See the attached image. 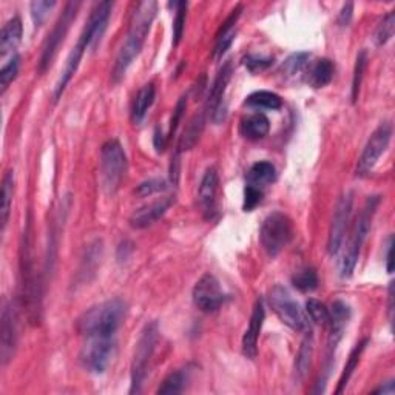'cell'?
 Listing matches in <instances>:
<instances>
[{
    "instance_id": "6da1fadb",
    "label": "cell",
    "mask_w": 395,
    "mask_h": 395,
    "mask_svg": "<svg viewBox=\"0 0 395 395\" xmlns=\"http://www.w3.org/2000/svg\"><path fill=\"white\" fill-rule=\"evenodd\" d=\"M158 11V4L156 2H138L134 5V10L130 16V25H128V33L127 39L120 47L115 65H113L111 71V81L118 83L125 78V73L133 60L138 57L141 53L144 42H146L147 36L150 33L151 24L156 18Z\"/></svg>"
},
{
    "instance_id": "7a4b0ae2",
    "label": "cell",
    "mask_w": 395,
    "mask_h": 395,
    "mask_svg": "<svg viewBox=\"0 0 395 395\" xmlns=\"http://www.w3.org/2000/svg\"><path fill=\"white\" fill-rule=\"evenodd\" d=\"M127 303L120 298L107 300L90 307L78 320V331L83 337H115L127 317Z\"/></svg>"
},
{
    "instance_id": "3957f363",
    "label": "cell",
    "mask_w": 395,
    "mask_h": 395,
    "mask_svg": "<svg viewBox=\"0 0 395 395\" xmlns=\"http://www.w3.org/2000/svg\"><path fill=\"white\" fill-rule=\"evenodd\" d=\"M380 201L382 200H380V196L377 195L369 196L366 202H364L359 218H356L354 230L351 235V241H349L347 249L343 255V260H341V264H340V272L343 278H349L355 270V265L356 263H359V258H360L361 247L364 244V241H366L368 238V233L372 226V219H374L375 216V212L380 206Z\"/></svg>"
},
{
    "instance_id": "277c9868",
    "label": "cell",
    "mask_w": 395,
    "mask_h": 395,
    "mask_svg": "<svg viewBox=\"0 0 395 395\" xmlns=\"http://www.w3.org/2000/svg\"><path fill=\"white\" fill-rule=\"evenodd\" d=\"M20 273H22V291L27 303L32 321L39 320L41 312V284L37 283V273L34 270L33 249H32V224L27 226L22 238L20 247Z\"/></svg>"
},
{
    "instance_id": "5b68a950",
    "label": "cell",
    "mask_w": 395,
    "mask_h": 395,
    "mask_svg": "<svg viewBox=\"0 0 395 395\" xmlns=\"http://www.w3.org/2000/svg\"><path fill=\"white\" fill-rule=\"evenodd\" d=\"M127 173V155L118 139H109L101 148L102 187L107 195H115Z\"/></svg>"
},
{
    "instance_id": "8992f818",
    "label": "cell",
    "mask_w": 395,
    "mask_h": 395,
    "mask_svg": "<svg viewBox=\"0 0 395 395\" xmlns=\"http://www.w3.org/2000/svg\"><path fill=\"white\" fill-rule=\"evenodd\" d=\"M158 338H159V328L156 321H150L144 326L133 354L130 394H138L142 389V383L147 377L148 364L151 356L155 354Z\"/></svg>"
},
{
    "instance_id": "52a82bcc",
    "label": "cell",
    "mask_w": 395,
    "mask_h": 395,
    "mask_svg": "<svg viewBox=\"0 0 395 395\" xmlns=\"http://www.w3.org/2000/svg\"><path fill=\"white\" fill-rule=\"evenodd\" d=\"M268 301L273 312L279 318V321L286 324L287 328L306 333L310 331V321L306 312L292 298L291 293L287 292V289H284L283 286L272 287L268 295Z\"/></svg>"
},
{
    "instance_id": "ba28073f",
    "label": "cell",
    "mask_w": 395,
    "mask_h": 395,
    "mask_svg": "<svg viewBox=\"0 0 395 395\" xmlns=\"http://www.w3.org/2000/svg\"><path fill=\"white\" fill-rule=\"evenodd\" d=\"M292 221L281 212H273L264 219L260 229L261 246L269 256H277L287 247L292 240Z\"/></svg>"
},
{
    "instance_id": "9c48e42d",
    "label": "cell",
    "mask_w": 395,
    "mask_h": 395,
    "mask_svg": "<svg viewBox=\"0 0 395 395\" xmlns=\"http://www.w3.org/2000/svg\"><path fill=\"white\" fill-rule=\"evenodd\" d=\"M116 349L115 337H87V343L83 345L79 354V361L91 374H104L113 359Z\"/></svg>"
},
{
    "instance_id": "30bf717a",
    "label": "cell",
    "mask_w": 395,
    "mask_h": 395,
    "mask_svg": "<svg viewBox=\"0 0 395 395\" xmlns=\"http://www.w3.org/2000/svg\"><path fill=\"white\" fill-rule=\"evenodd\" d=\"M79 8H81L79 2H68L65 5V8L62 14H60V18L57 19L55 28H53V32L48 34V37L43 42L42 55L39 60V73H45L51 67L53 60H55L56 57V53L60 47V43L64 42L68 29H70L76 16H78Z\"/></svg>"
},
{
    "instance_id": "8fae6325",
    "label": "cell",
    "mask_w": 395,
    "mask_h": 395,
    "mask_svg": "<svg viewBox=\"0 0 395 395\" xmlns=\"http://www.w3.org/2000/svg\"><path fill=\"white\" fill-rule=\"evenodd\" d=\"M392 136V127L391 124H382L377 130L370 134L366 146L363 148V153L359 159V165H356V174L359 176H368V174L374 170L375 164L382 155L386 151L387 146L391 142Z\"/></svg>"
},
{
    "instance_id": "7c38bea8",
    "label": "cell",
    "mask_w": 395,
    "mask_h": 395,
    "mask_svg": "<svg viewBox=\"0 0 395 395\" xmlns=\"http://www.w3.org/2000/svg\"><path fill=\"white\" fill-rule=\"evenodd\" d=\"M19 317L18 306L14 301H8L2 310V324H0V361L6 366L14 356L19 337Z\"/></svg>"
},
{
    "instance_id": "4fadbf2b",
    "label": "cell",
    "mask_w": 395,
    "mask_h": 395,
    "mask_svg": "<svg viewBox=\"0 0 395 395\" xmlns=\"http://www.w3.org/2000/svg\"><path fill=\"white\" fill-rule=\"evenodd\" d=\"M224 292L221 284L212 273L202 275L193 287V303L201 312L212 314L223 306Z\"/></svg>"
},
{
    "instance_id": "5bb4252c",
    "label": "cell",
    "mask_w": 395,
    "mask_h": 395,
    "mask_svg": "<svg viewBox=\"0 0 395 395\" xmlns=\"http://www.w3.org/2000/svg\"><path fill=\"white\" fill-rule=\"evenodd\" d=\"M352 204H354L352 193H346L341 196L337 204L335 214H333L332 218L329 238H328V252L331 255H337L340 252L341 244H343L349 219H351V214H352Z\"/></svg>"
},
{
    "instance_id": "9a60e30c",
    "label": "cell",
    "mask_w": 395,
    "mask_h": 395,
    "mask_svg": "<svg viewBox=\"0 0 395 395\" xmlns=\"http://www.w3.org/2000/svg\"><path fill=\"white\" fill-rule=\"evenodd\" d=\"M232 62H226L223 65L221 70L216 74V78L214 81V85L210 88L209 93V113L212 116V120L215 124H219L226 118V105H224V95L226 88L229 85L230 78H232Z\"/></svg>"
},
{
    "instance_id": "2e32d148",
    "label": "cell",
    "mask_w": 395,
    "mask_h": 395,
    "mask_svg": "<svg viewBox=\"0 0 395 395\" xmlns=\"http://www.w3.org/2000/svg\"><path fill=\"white\" fill-rule=\"evenodd\" d=\"M111 10H113L111 2H99L95 5V8L91 10L87 25L82 32V34L90 41L91 48H96L97 43L101 42L105 29H107L109 25Z\"/></svg>"
},
{
    "instance_id": "e0dca14e",
    "label": "cell",
    "mask_w": 395,
    "mask_h": 395,
    "mask_svg": "<svg viewBox=\"0 0 395 395\" xmlns=\"http://www.w3.org/2000/svg\"><path fill=\"white\" fill-rule=\"evenodd\" d=\"M174 200L172 196L169 198H161L153 202H148L146 206L139 207L133 215L130 216V226L133 229H146V227L155 224L158 219H161L169 209L173 206Z\"/></svg>"
},
{
    "instance_id": "ac0fdd59",
    "label": "cell",
    "mask_w": 395,
    "mask_h": 395,
    "mask_svg": "<svg viewBox=\"0 0 395 395\" xmlns=\"http://www.w3.org/2000/svg\"><path fill=\"white\" fill-rule=\"evenodd\" d=\"M264 318V303L263 300H256L252 310V317H250L249 321V328L244 332V337H242V354H244L249 360H255L258 355V338H260Z\"/></svg>"
},
{
    "instance_id": "d6986e66",
    "label": "cell",
    "mask_w": 395,
    "mask_h": 395,
    "mask_svg": "<svg viewBox=\"0 0 395 395\" xmlns=\"http://www.w3.org/2000/svg\"><path fill=\"white\" fill-rule=\"evenodd\" d=\"M87 48H90V43H88V41L85 39V37L81 34L78 43H76V47L71 50L70 56L67 57V62H65V67H64V70H62V74H60V78H59V81L56 83L55 93H53V99H55V102H57L59 99L62 97L67 85L73 79V76L76 74V71H78L79 64H81V60H82V56H83V53H85Z\"/></svg>"
},
{
    "instance_id": "ffe728a7",
    "label": "cell",
    "mask_w": 395,
    "mask_h": 395,
    "mask_svg": "<svg viewBox=\"0 0 395 395\" xmlns=\"http://www.w3.org/2000/svg\"><path fill=\"white\" fill-rule=\"evenodd\" d=\"M219 186V176L215 167L206 170L200 186V204L202 214L207 219H212L216 212V193Z\"/></svg>"
},
{
    "instance_id": "44dd1931",
    "label": "cell",
    "mask_w": 395,
    "mask_h": 395,
    "mask_svg": "<svg viewBox=\"0 0 395 395\" xmlns=\"http://www.w3.org/2000/svg\"><path fill=\"white\" fill-rule=\"evenodd\" d=\"M351 318V307L343 301H335L331 309V337H329V349L333 351L337 347L338 341L343 337L346 324Z\"/></svg>"
},
{
    "instance_id": "7402d4cb",
    "label": "cell",
    "mask_w": 395,
    "mask_h": 395,
    "mask_svg": "<svg viewBox=\"0 0 395 395\" xmlns=\"http://www.w3.org/2000/svg\"><path fill=\"white\" fill-rule=\"evenodd\" d=\"M22 20L19 16L10 19L2 28V36H0V57H5L18 48V45L22 41Z\"/></svg>"
},
{
    "instance_id": "603a6c76",
    "label": "cell",
    "mask_w": 395,
    "mask_h": 395,
    "mask_svg": "<svg viewBox=\"0 0 395 395\" xmlns=\"http://www.w3.org/2000/svg\"><path fill=\"white\" fill-rule=\"evenodd\" d=\"M270 130V123L263 113H255L241 120L240 133L249 141H260L268 136Z\"/></svg>"
},
{
    "instance_id": "cb8c5ba5",
    "label": "cell",
    "mask_w": 395,
    "mask_h": 395,
    "mask_svg": "<svg viewBox=\"0 0 395 395\" xmlns=\"http://www.w3.org/2000/svg\"><path fill=\"white\" fill-rule=\"evenodd\" d=\"M155 96H156V90L153 83H147L144 85L138 95H136L134 101H133V107H132V120L134 124H141L144 118H146L148 109L153 105L155 102Z\"/></svg>"
},
{
    "instance_id": "d4e9b609",
    "label": "cell",
    "mask_w": 395,
    "mask_h": 395,
    "mask_svg": "<svg viewBox=\"0 0 395 395\" xmlns=\"http://www.w3.org/2000/svg\"><path fill=\"white\" fill-rule=\"evenodd\" d=\"M333 73H335V65L329 59H320L309 68L307 82L314 88H323L331 83Z\"/></svg>"
},
{
    "instance_id": "484cf974",
    "label": "cell",
    "mask_w": 395,
    "mask_h": 395,
    "mask_svg": "<svg viewBox=\"0 0 395 395\" xmlns=\"http://www.w3.org/2000/svg\"><path fill=\"white\" fill-rule=\"evenodd\" d=\"M275 178H277V170L275 167H273V164L268 161H261L250 167V170L247 173V184L264 190V187L275 181Z\"/></svg>"
},
{
    "instance_id": "4316f807",
    "label": "cell",
    "mask_w": 395,
    "mask_h": 395,
    "mask_svg": "<svg viewBox=\"0 0 395 395\" xmlns=\"http://www.w3.org/2000/svg\"><path fill=\"white\" fill-rule=\"evenodd\" d=\"M190 372H192V370H190L188 368L178 369V370L172 372L169 377H165V380L161 383V386L158 387V394L174 395V394L184 392L188 382H190Z\"/></svg>"
},
{
    "instance_id": "83f0119b",
    "label": "cell",
    "mask_w": 395,
    "mask_h": 395,
    "mask_svg": "<svg viewBox=\"0 0 395 395\" xmlns=\"http://www.w3.org/2000/svg\"><path fill=\"white\" fill-rule=\"evenodd\" d=\"M204 123H206V119H204V113H200V115H196L192 120H190L187 128L184 130V133H182L181 139L178 142L176 153L181 155L182 151L195 147V144L198 142V139H200V136L202 133Z\"/></svg>"
},
{
    "instance_id": "f1b7e54d",
    "label": "cell",
    "mask_w": 395,
    "mask_h": 395,
    "mask_svg": "<svg viewBox=\"0 0 395 395\" xmlns=\"http://www.w3.org/2000/svg\"><path fill=\"white\" fill-rule=\"evenodd\" d=\"M13 195H14V173L13 170L6 172L2 181V204H0V223H2V230H5L8 224L11 206H13Z\"/></svg>"
},
{
    "instance_id": "f546056e",
    "label": "cell",
    "mask_w": 395,
    "mask_h": 395,
    "mask_svg": "<svg viewBox=\"0 0 395 395\" xmlns=\"http://www.w3.org/2000/svg\"><path fill=\"white\" fill-rule=\"evenodd\" d=\"M246 105L254 109H265V110H279L283 107V99L272 91H256L246 99Z\"/></svg>"
},
{
    "instance_id": "4dcf8cb0",
    "label": "cell",
    "mask_w": 395,
    "mask_h": 395,
    "mask_svg": "<svg viewBox=\"0 0 395 395\" xmlns=\"http://www.w3.org/2000/svg\"><path fill=\"white\" fill-rule=\"evenodd\" d=\"M368 343H369V340L366 338V340H363L361 343H359V345H356V346L352 349V352H351V355H349V360H347L346 366H345L343 374H341V377H340L338 387H337V391H335L337 394L343 392V389L347 386L349 380H351V377H352V374H354V370H355V368H356V364H359V361H360V359H361V354H363L364 349H366Z\"/></svg>"
},
{
    "instance_id": "1f68e13d",
    "label": "cell",
    "mask_w": 395,
    "mask_h": 395,
    "mask_svg": "<svg viewBox=\"0 0 395 395\" xmlns=\"http://www.w3.org/2000/svg\"><path fill=\"white\" fill-rule=\"evenodd\" d=\"M312 354H314V338L310 335V331L307 332V337L301 343V347L296 355V363H295V370L300 378L307 374L310 368V361H312Z\"/></svg>"
},
{
    "instance_id": "d6a6232c",
    "label": "cell",
    "mask_w": 395,
    "mask_h": 395,
    "mask_svg": "<svg viewBox=\"0 0 395 395\" xmlns=\"http://www.w3.org/2000/svg\"><path fill=\"white\" fill-rule=\"evenodd\" d=\"M292 284L298 289L300 292H312L318 287V275L314 269H303L298 270L292 277Z\"/></svg>"
},
{
    "instance_id": "836d02e7",
    "label": "cell",
    "mask_w": 395,
    "mask_h": 395,
    "mask_svg": "<svg viewBox=\"0 0 395 395\" xmlns=\"http://www.w3.org/2000/svg\"><path fill=\"white\" fill-rule=\"evenodd\" d=\"M368 65V53L366 50H361L359 55H356V60H355V68H354V78H352V102L359 101L360 96V88H361V82H363V74L364 70H366Z\"/></svg>"
},
{
    "instance_id": "e575fe53",
    "label": "cell",
    "mask_w": 395,
    "mask_h": 395,
    "mask_svg": "<svg viewBox=\"0 0 395 395\" xmlns=\"http://www.w3.org/2000/svg\"><path fill=\"white\" fill-rule=\"evenodd\" d=\"M306 312L309 314L310 320L317 324H321L326 326V328H329L331 324V310L326 307V305H323L321 301L318 300H309L306 303Z\"/></svg>"
},
{
    "instance_id": "d590c367",
    "label": "cell",
    "mask_w": 395,
    "mask_h": 395,
    "mask_svg": "<svg viewBox=\"0 0 395 395\" xmlns=\"http://www.w3.org/2000/svg\"><path fill=\"white\" fill-rule=\"evenodd\" d=\"M170 6H173V8L176 10V16H174V22H173V47H178L186 28L187 2H174L170 4Z\"/></svg>"
},
{
    "instance_id": "8d00e7d4",
    "label": "cell",
    "mask_w": 395,
    "mask_h": 395,
    "mask_svg": "<svg viewBox=\"0 0 395 395\" xmlns=\"http://www.w3.org/2000/svg\"><path fill=\"white\" fill-rule=\"evenodd\" d=\"M394 29H395V13L391 11L386 14L384 19L380 22V25L375 29V36H374L375 43L382 47V45L389 42L394 36Z\"/></svg>"
},
{
    "instance_id": "74e56055",
    "label": "cell",
    "mask_w": 395,
    "mask_h": 395,
    "mask_svg": "<svg viewBox=\"0 0 395 395\" xmlns=\"http://www.w3.org/2000/svg\"><path fill=\"white\" fill-rule=\"evenodd\" d=\"M19 65H20V57L19 55H13L11 59L2 67L0 71V93H5L6 88L10 87V83L16 79L19 73Z\"/></svg>"
},
{
    "instance_id": "f35d334b",
    "label": "cell",
    "mask_w": 395,
    "mask_h": 395,
    "mask_svg": "<svg viewBox=\"0 0 395 395\" xmlns=\"http://www.w3.org/2000/svg\"><path fill=\"white\" fill-rule=\"evenodd\" d=\"M56 2H48V0H37V2H33L29 10H32V19L34 22V27H42V24L47 20L50 11L55 8Z\"/></svg>"
},
{
    "instance_id": "ab89813d",
    "label": "cell",
    "mask_w": 395,
    "mask_h": 395,
    "mask_svg": "<svg viewBox=\"0 0 395 395\" xmlns=\"http://www.w3.org/2000/svg\"><path fill=\"white\" fill-rule=\"evenodd\" d=\"M167 190V182L162 178H151L148 181H144L138 186V188L134 190V193L141 196V198H146V196H151V195H156V193H161L165 192Z\"/></svg>"
},
{
    "instance_id": "60d3db41",
    "label": "cell",
    "mask_w": 395,
    "mask_h": 395,
    "mask_svg": "<svg viewBox=\"0 0 395 395\" xmlns=\"http://www.w3.org/2000/svg\"><path fill=\"white\" fill-rule=\"evenodd\" d=\"M263 196H264L263 188L247 184L244 190V206H242V209H244V212H252L256 206H260Z\"/></svg>"
},
{
    "instance_id": "b9f144b4",
    "label": "cell",
    "mask_w": 395,
    "mask_h": 395,
    "mask_svg": "<svg viewBox=\"0 0 395 395\" xmlns=\"http://www.w3.org/2000/svg\"><path fill=\"white\" fill-rule=\"evenodd\" d=\"M307 59H309L307 53H296V55L291 56L286 60L284 65H283V71L287 76H293L296 73H300L303 68H305Z\"/></svg>"
},
{
    "instance_id": "7bdbcfd3",
    "label": "cell",
    "mask_w": 395,
    "mask_h": 395,
    "mask_svg": "<svg viewBox=\"0 0 395 395\" xmlns=\"http://www.w3.org/2000/svg\"><path fill=\"white\" fill-rule=\"evenodd\" d=\"M235 36H237V32L232 29L229 33H224L221 36H216V45H215V50H214V57L215 59H221L226 51L230 48V45L235 41Z\"/></svg>"
},
{
    "instance_id": "ee69618b",
    "label": "cell",
    "mask_w": 395,
    "mask_h": 395,
    "mask_svg": "<svg viewBox=\"0 0 395 395\" xmlns=\"http://www.w3.org/2000/svg\"><path fill=\"white\" fill-rule=\"evenodd\" d=\"M186 107H187V97L186 96H182L178 104H176V107H174V111H173V116H172V120H170V128H169V134H167V139H172L174 133H176L178 130V125L181 123V119H182V115H184V111H186Z\"/></svg>"
},
{
    "instance_id": "f6af8a7d",
    "label": "cell",
    "mask_w": 395,
    "mask_h": 395,
    "mask_svg": "<svg viewBox=\"0 0 395 395\" xmlns=\"http://www.w3.org/2000/svg\"><path fill=\"white\" fill-rule=\"evenodd\" d=\"M244 64H246V67L249 68L250 71L256 73V71H263V70H265V68H269L273 64V59L272 57L261 59V57L249 56V57H246Z\"/></svg>"
},
{
    "instance_id": "bcb514c9",
    "label": "cell",
    "mask_w": 395,
    "mask_h": 395,
    "mask_svg": "<svg viewBox=\"0 0 395 395\" xmlns=\"http://www.w3.org/2000/svg\"><path fill=\"white\" fill-rule=\"evenodd\" d=\"M167 142H169V139H167V136H164L161 128L156 127L155 134H153V144H155V148H156L158 153H161V151H164Z\"/></svg>"
},
{
    "instance_id": "7dc6e473",
    "label": "cell",
    "mask_w": 395,
    "mask_h": 395,
    "mask_svg": "<svg viewBox=\"0 0 395 395\" xmlns=\"http://www.w3.org/2000/svg\"><path fill=\"white\" fill-rule=\"evenodd\" d=\"M394 238H389V242H387V249H386V270L392 273L394 272Z\"/></svg>"
},
{
    "instance_id": "c3c4849f",
    "label": "cell",
    "mask_w": 395,
    "mask_h": 395,
    "mask_svg": "<svg viewBox=\"0 0 395 395\" xmlns=\"http://www.w3.org/2000/svg\"><path fill=\"white\" fill-rule=\"evenodd\" d=\"M352 8H354L352 4H347V5L343 6V10H341V13H340V24H341V27H347L349 22H351Z\"/></svg>"
},
{
    "instance_id": "681fc988",
    "label": "cell",
    "mask_w": 395,
    "mask_h": 395,
    "mask_svg": "<svg viewBox=\"0 0 395 395\" xmlns=\"http://www.w3.org/2000/svg\"><path fill=\"white\" fill-rule=\"evenodd\" d=\"M387 296H389V303H387V312H389V323L392 324L394 318V283H391L389 291H387Z\"/></svg>"
},
{
    "instance_id": "f907efd6",
    "label": "cell",
    "mask_w": 395,
    "mask_h": 395,
    "mask_svg": "<svg viewBox=\"0 0 395 395\" xmlns=\"http://www.w3.org/2000/svg\"><path fill=\"white\" fill-rule=\"evenodd\" d=\"M394 391H395L394 382H387L384 386L378 387V389H375L374 392H375V394H394Z\"/></svg>"
}]
</instances>
